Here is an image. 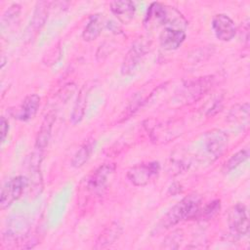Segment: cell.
<instances>
[{
	"instance_id": "1",
	"label": "cell",
	"mask_w": 250,
	"mask_h": 250,
	"mask_svg": "<svg viewBox=\"0 0 250 250\" xmlns=\"http://www.w3.org/2000/svg\"><path fill=\"white\" fill-rule=\"evenodd\" d=\"M201 207V197L197 193H190L176 203L161 219L159 228L169 229L184 220L195 219Z\"/></svg>"
},
{
	"instance_id": "2",
	"label": "cell",
	"mask_w": 250,
	"mask_h": 250,
	"mask_svg": "<svg viewBox=\"0 0 250 250\" xmlns=\"http://www.w3.org/2000/svg\"><path fill=\"white\" fill-rule=\"evenodd\" d=\"M144 22L146 25L159 24L179 29H184L187 26V21L179 11L159 2H152L149 5Z\"/></svg>"
},
{
	"instance_id": "3",
	"label": "cell",
	"mask_w": 250,
	"mask_h": 250,
	"mask_svg": "<svg viewBox=\"0 0 250 250\" xmlns=\"http://www.w3.org/2000/svg\"><path fill=\"white\" fill-rule=\"evenodd\" d=\"M228 143L229 138L225 132L219 129L208 131L202 138L203 151L211 161L215 160L224 153Z\"/></svg>"
},
{
	"instance_id": "4",
	"label": "cell",
	"mask_w": 250,
	"mask_h": 250,
	"mask_svg": "<svg viewBox=\"0 0 250 250\" xmlns=\"http://www.w3.org/2000/svg\"><path fill=\"white\" fill-rule=\"evenodd\" d=\"M29 185V179L24 176H16L5 183L1 189L0 206L1 209L10 207L18 200Z\"/></svg>"
},
{
	"instance_id": "5",
	"label": "cell",
	"mask_w": 250,
	"mask_h": 250,
	"mask_svg": "<svg viewBox=\"0 0 250 250\" xmlns=\"http://www.w3.org/2000/svg\"><path fill=\"white\" fill-rule=\"evenodd\" d=\"M228 223L232 236L240 238L246 235L249 231V220L245 205L239 202L234 204L229 212Z\"/></svg>"
},
{
	"instance_id": "6",
	"label": "cell",
	"mask_w": 250,
	"mask_h": 250,
	"mask_svg": "<svg viewBox=\"0 0 250 250\" xmlns=\"http://www.w3.org/2000/svg\"><path fill=\"white\" fill-rule=\"evenodd\" d=\"M160 171V164L157 161L141 163L133 166L127 172L128 180L136 187L146 186L149 181Z\"/></svg>"
},
{
	"instance_id": "7",
	"label": "cell",
	"mask_w": 250,
	"mask_h": 250,
	"mask_svg": "<svg viewBox=\"0 0 250 250\" xmlns=\"http://www.w3.org/2000/svg\"><path fill=\"white\" fill-rule=\"evenodd\" d=\"M148 46L149 44L144 39L136 40L132 44L121 64V73L123 75H129L137 68V66L140 64L141 61L146 54Z\"/></svg>"
},
{
	"instance_id": "8",
	"label": "cell",
	"mask_w": 250,
	"mask_h": 250,
	"mask_svg": "<svg viewBox=\"0 0 250 250\" xmlns=\"http://www.w3.org/2000/svg\"><path fill=\"white\" fill-rule=\"evenodd\" d=\"M214 77L207 76L193 80L184 86L180 97L185 103H192L198 100L204 93H206L213 85Z\"/></svg>"
},
{
	"instance_id": "9",
	"label": "cell",
	"mask_w": 250,
	"mask_h": 250,
	"mask_svg": "<svg viewBox=\"0 0 250 250\" xmlns=\"http://www.w3.org/2000/svg\"><path fill=\"white\" fill-rule=\"evenodd\" d=\"M114 165L104 164L98 167L87 181L88 189L96 194H101L106 188L110 176L114 172Z\"/></svg>"
},
{
	"instance_id": "10",
	"label": "cell",
	"mask_w": 250,
	"mask_h": 250,
	"mask_svg": "<svg viewBox=\"0 0 250 250\" xmlns=\"http://www.w3.org/2000/svg\"><path fill=\"white\" fill-rule=\"evenodd\" d=\"M211 25L216 37L224 42L230 41L236 33L233 21L225 14L215 15L212 19Z\"/></svg>"
},
{
	"instance_id": "11",
	"label": "cell",
	"mask_w": 250,
	"mask_h": 250,
	"mask_svg": "<svg viewBox=\"0 0 250 250\" xmlns=\"http://www.w3.org/2000/svg\"><path fill=\"white\" fill-rule=\"evenodd\" d=\"M186 39V32L183 29L164 27L159 35L160 46L168 51L178 49Z\"/></svg>"
},
{
	"instance_id": "12",
	"label": "cell",
	"mask_w": 250,
	"mask_h": 250,
	"mask_svg": "<svg viewBox=\"0 0 250 250\" xmlns=\"http://www.w3.org/2000/svg\"><path fill=\"white\" fill-rule=\"evenodd\" d=\"M111 13L122 23H129L135 17L136 6L133 1L118 0L112 1L109 4Z\"/></svg>"
},
{
	"instance_id": "13",
	"label": "cell",
	"mask_w": 250,
	"mask_h": 250,
	"mask_svg": "<svg viewBox=\"0 0 250 250\" xmlns=\"http://www.w3.org/2000/svg\"><path fill=\"white\" fill-rule=\"evenodd\" d=\"M122 231H123L122 227L118 223L116 222L109 223L100 233L99 237L96 240V244L94 248L101 249L113 244L121 236Z\"/></svg>"
},
{
	"instance_id": "14",
	"label": "cell",
	"mask_w": 250,
	"mask_h": 250,
	"mask_svg": "<svg viewBox=\"0 0 250 250\" xmlns=\"http://www.w3.org/2000/svg\"><path fill=\"white\" fill-rule=\"evenodd\" d=\"M55 121H56V114L54 112L51 111L45 116L36 136L35 149L43 151L46 148L51 139L52 129Z\"/></svg>"
},
{
	"instance_id": "15",
	"label": "cell",
	"mask_w": 250,
	"mask_h": 250,
	"mask_svg": "<svg viewBox=\"0 0 250 250\" xmlns=\"http://www.w3.org/2000/svg\"><path fill=\"white\" fill-rule=\"evenodd\" d=\"M40 97L37 94H30L22 101L19 112L16 114L17 118L21 121H28L32 119L40 106Z\"/></svg>"
},
{
	"instance_id": "16",
	"label": "cell",
	"mask_w": 250,
	"mask_h": 250,
	"mask_svg": "<svg viewBox=\"0 0 250 250\" xmlns=\"http://www.w3.org/2000/svg\"><path fill=\"white\" fill-rule=\"evenodd\" d=\"M104 26V20L102 15L95 14L90 17L86 26L83 29L82 37L85 41L91 42L96 40L102 33Z\"/></svg>"
},
{
	"instance_id": "17",
	"label": "cell",
	"mask_w": 250,
	"mask_h": 250,
	"mask_svg": "<svg viewBox=\"0 0 250 250\" xmlns=\"http://www.w3.org/2000/svg\"><path fill=\"white\" fill-rule=\"evenodd\" d=\"M49 6H50L49 2H46V1L37 2L36 6H35V10L32 15V19L30 21L31 33L37 32L45 24L46 20L48 18Z\"/></svg>"
},
{
	"instance_id": "18",
	"label": "cell",
	"mask_w": 250,
	"mask_h": 250,
	"mask_svg": "<svg viewBox=\"0 0 250 250\" xmlns=\"http://www.w3.org/2000/svg\"><path fill=\"white\" fill-rule=\"evenodd\" d=\"M88 94H89V88L87 86H83L78 93V96H77V99L74 104V106H73V109L71 112V116H70L71 122L73 124L79 123L84 117Z\"/></svg>"
},
{
	"instance_id": "19",
	"label": "cell",
	"mask_w": 250,
	"mask_h": 250,
	"mask_svg": "<svg viewBox=\"0 0 250 250\" xmlns=\"http://www.w3.org/2000/svg\"><path fill=\"white\" fill-rule=\"evenodd\" d=\"M94 147H95V142L93 140L85 142L73 155L71 160V165L74 168L82 167L91 157L94 151Z\"/></svg>"
},
{
	"instance_id": "20",
	"label": "cell",
	"mask_w": 250,
	"mask_h": 250,
	"mask_svg": "<svg viewBox=\"0 0 250 250\" xmlns=\"http://www.w3.org/2000/svg\"><path fill=\"white\" fill-rule=\"evenodd\" d=\"M249 157V150L248 149H240L235 152L225 164L224 171L226 173H229L235 168H237L240 164L245 162Z\"/></svg>"
},
{
	"instance_id": "21",
	"label": "cell",
	"mask_w": 250,
	"mask_h": 250,
	"mask_svg": "<svg viewBox=\"0 0 250 250\" xmlns=\"http://www.w3.org/2000/svg\"><path fill=\"white\" fill-rule=\"evenodd\" d=\"M221 208V201L216 199L208 204H206L203 208H199V211L195 217V219H200V220H210L212 219L220 210Z\"/></svg>"
},
{
	"instance_id": "22",
	"label": "cell",
	"mask_w": 250,
	"mask_h": 250,
	"mask_svg": "<svg viewBox=\"0 0 250 250\" xmlns=\"http://www.w3.org/2000/svg\"><path fill=\"white\" fill-rule=\"evenodd\" d=\"M21 10V7L19 4H13L5 11L1 20L2 29H4L6 25H11L15 21H17V20L20 17Z\"/></svg>"
},
{
	"instance_id": "23",
	"label": "cell",
	"mask_w": 250,
	"mask_h": 250,
	"mask_svg": "<svg viewBox=\"0 0 250 250\" xmlns=\"http://www.w3.org/2000/svg\"><path fill=\"white\" fill-rule=\"evenodd\" d=\"M249 116V104H243L240 105H235L231 110L229 115V119L232 121H237V120H242L243 119H248Z\"/></svg>"
},
{
	"instance_id": "24",
	"label": "cell",
	"mask_w": 250,
	"mask_h": 250,
	"mask_svg": "<svg viewBox=\"0 0 250 250\" xmlns=\"http://www.w3.org/2000/svg\"><path fill=\"white\" fill-rule=\"evenodd\" d=\"M183 240V233L180 230H176L174 231L170 236H168L165 240L166 243H171L168 247L169 248H175L174 243H176L177 246H179V243H181V241Z\"/></svg>"
},
{
	"instance_id": "25",
	"label": "cell",
	"mask_w": 250,
	"mask_h": 250,
	"mask_svg": "<svg viewBox=\"0 0 250 250\" xmlns=\"http://www.w3.org/2000/svg\"><path fill=\"white\" fill-rule=\"evenodd\" d=\"M0 127H1V142L3 143L6 140V137L8 136V132H9V122L4 116L1 117Z\"/></svg>"
}]
</instances>
